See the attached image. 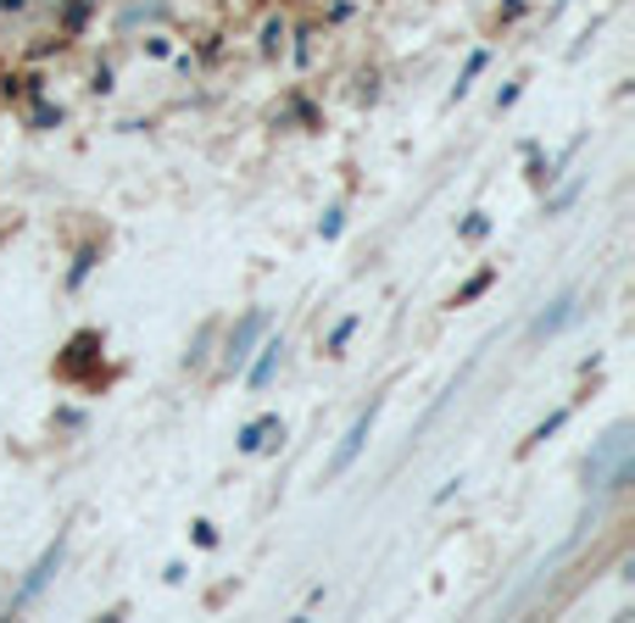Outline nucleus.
<instances>
[{
    "mask_svg": "<svg viewBox=\"0 0 635 623\" xmlns=\"http://www.w3.org/2000/svg\"><path fill=\"white\" fill-rule=\"evenodd\" d=\"M84 18H90V0H73L68 18H62V29H68V34H79V29H84Z\"/></svg>",
    "mask_w": 635,
    "mask_h": 623,
    "instance_id": "10",
    "label": "nucleus"
},
{
    "mask_svg": "<svg viewBox=\"0 0 635 623\" xmlns=\"http://www.w3.org/2000/svg\"><path fill=\"white\" fill-rule=\"evenodd\" d=\"M374 418H380V401H369V412H357V423H352L346 440L335 445V456H330V479H346V473H352V462L363 456V445H369V434H374Z\"/></svg>",
    "mask_w": 635,
    "mask_h": 623,
    "instance_id": "2",
    "label": "nucleus"
},
{
    "mask_svg": "<svg viewBox=\"0 0 635 623\" xmlns=\"http://www.w3.org/2000/svg\"><path fill=\"white\" fill-rule=\"evenodd\" d=\"M357 334V318H346V323H335V334H330V351H341L346 340Z\"/></svg>",
    "mask_w": 635,
    "mask_h": 623,
    "instance_id": "11",
    "label": "nucleus"
},
{
    "mask_svg": "<svg viewBox=\"0 0 635 623\" xmlns=\"http://www.w3.org/2000/svg\"><path fill=\"white\" fill-rule=\"evenodd\" d=\"M629 473H635V462H629V423H618V429L596 445V456H591V484H602V490H624Z\"/></svg>",
    "mask_w": 635,
    "mask_h": 623,
    "instance_id": "1",
    "label": "nucleus"
},
{
    "mask_svg": "<svg viewBox=\"0 0 635 623\" xmlns=\"http://www.w3.org/2000/svg\"><path fill=\"white\" fill-rule=\"evenodd\" d=\"M268 434H279V418H256V423H245V429H240V451H262Z\"/></svg>",
    "mask_w": 635,
    "mask_h": 623,
    "instance_id": "7",
    "label": "nucleus"
},
{
    "mask_svg": "<svg viewBox=\"0 0 635 623\" xmlns=\"http://www.w3.org/2000/svg\"><path fill=\"white\" fill-rule=\"evenodd\" d=\"M568 318H574V295H557V301H552V312H541V318L530 323V340H546V334H557Z\"/></svg>",
    "mask_w": 635,
    "mask_h": 623,
    "instance_id": "6",
    "label": "nucleus"
},
{
    "mask_svg": "<svg viewBox=\"0 0 635 623\" xmlns=\"http://www.w3.org/2000/svg\"><path fill=\"white\" fill-rule=\"evenodd\" d=\"M279 351H284V340H262V345H256V362L245 368L251 390H268V379L279 373Z\"/></svg>",
    "mask_w": 635,
    "mask_h": 623,
    "instance_id": "5",
    "label": "nucleus"
},
{
    "mask_svg": "<svg viewBox=\"0 0 635 623\" xmlns=\"http://www.w3.org/2000/svg\"><path fill=\"white\" fill-rule=\"evenodd\" d=\"M557 429H563V412H552V418H546V423H541L530 440H546V434H557Z\"/></svg>",
    "mask_w": 635,
    "mask_h": 623,
    "instance_id": "12",
    "label": "nucleus"
},
{
    "mask_svg": "<svg viewBox=\"0 0 635 623\" xmlns=\"http://www.w3.org/2000/svg\"><path fill=\"white\" fill-rule=\"evenodd\" d=\"M480 73H485V51H474V57H468V68H463V79H457V96H468V84H474Z\"/></svg>",
    "mask_w": 635,
    "mask_h": 623,
    "instance_id": "8",
    "label": "nucleus"
},
{
    "mask_svg": "<svg viewBox=\"0 0 635 623\" xmlns=\"http://www.w3.org/2000/svg\"><path fill=\"white\" fill-rule=\"evenodd\" d=\"M57 562H62V540H57V545H46V556L34 562V573L23 579V590L12 595V606H29V601H34V595H40V590L51 584V573H57Z\"/></svg>",
    "mask_w": 635,
    "mask_h": 623,
    "instance_id": "4",
    "label": "nucleus"
},
{
    "mask_svg": "<svg viewBox=\"0 0 635 623\" xmlns=\"http://www.w3.org/2000/svg\"><path fill=\"white\" fill-rule=\"evenodd\" d=\"M262 334H268V318H262V312H245V318H240V329L229 334V368H234V373L251 362V351L262 345Z\"/></svg>",
    "mask_w": 635,
    "mask_h": 623,
    "instance_id": "3",
    "label": "nucleus"
},
{
    "mask_svg": "<svg viewBox=\"0 0 635 623\" xmlns=\"http://www.w3.org/2000/svg\"><path fill=\"white\" fill-rule=\"evenodd\" d=\"M491 279H496V273H480V279H468V284H463V295H457V307H468V301H480V295L491 290Z\"/></svg>",
    "mask_w": 635,
    "mask_h": 623,
    "instance_id": "9",
    "label": "nucleus"
}]
</instances>
